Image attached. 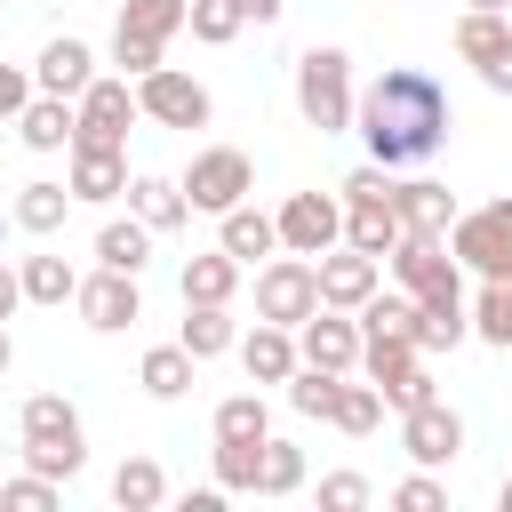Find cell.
<instances>
[{"label":"cell","instance_id":"cell-1","mask_svg":"<svg viewBox=\"0 0 512 512\" xmlns=\"http://www.w3.org/2000/svg\"><path fill=\"white\" fill-rule=\"evenodd\" d=\"M352 128L368 136V160H376V168H416V160H432V152L448 144V96H440L432 72L392 64V72L360 96V120H352Z\"/></svg>","mask_w":512,"mask_h":512},{"label":"cell","instance_id":"cell-2","mask_svg":"<svg viewBox=\"0 0 512 512\" xmlns=\"http://www.w3.org/2000/svg\"><path fill=\"white\" fill-rule=\"evenodd\" d=\"M16 432H24V464H32V472H48V480H72V472L88 464L80 408H72L64 392H32V400H24V416H16Z\"/></svg>","mask_w":512,"mask_h":512},{"label":"cell","instance_id":"cell-3","mask_svg":"<svg viewBox=\"0 0 512 512\" xmlns=\"http://www.w3.org/2000/svg\"><path fill=\"white\" fill-rule=\"evenodd\" d=\"M296 112H304V128H320V136H344V128L360 120L352 56H344V48H304V56H296Z\"/></svg>","mask_w":512,"mask_h":512},{"label":"cell","instance_id":"cell-4","mask_svg":"<svg viewBox=\"0 0 512 512\" xmlns=\"http://www.w3.org/2000/svg\"><path fill=\"white\" fill-rule=\"evenodd\" d=\"M344 240L368 248V256H392V240H400V184H392V168H352L344 176Z\"/></svg>","mask_w":512,"mask_h":512},{"label":"cell","instance_id":"cell-5","mask_svg":"<svg viewBox=\"0 0 512 512\" xmlns=\"http://www.w3.org/2000/svg\"><path fill=\"white\" fill-rule=\"evenodd\" d=\"M392 280H400L416 304H464V264L448 256V240L400 232V240H392Z\"/></svg>","mask_w":512,"mask_h":512},{"label":"cell","instance_id":"cell-6","mask_svg":"<svg viewBox=\"0 0 512 512\" xmlns=\"http://www.w3.org/2000/svg\"><path fill=\"white\" fill-rule=\"evenodd\" d=\"M176 184H184V200H192L200 216H224V208H240V200L256 192V168H248V152L208 144V152H192V168H184Z\"/></svg>","mask_w":512,"mask_h":512},{"label":"cell","instance_id":"cell-7","mask_svg":"<svg viewBox=\"0 0 512 512\" xmlns=\"http://www.w3.org/2000/svg\"><path fill=\"white\" fill-rule=\"evenodd\" d=\"M320 312V264L312 256H272L256 272V320H280V328H304Z\"/></svg>","mask_w":512,"mask_h":512},{"label":"cell","instance_id":"cell-8","mask_svg":"<svg viewBox=\"0 0 512 512\" xmlns=\"http://www.w3.org/2000/svg\"><path fill=\"white\" fill-rule=\"evenodd\" d=\"M448 256L464 272H512V200H488V208H464L456 232H448Z\"/></svg>","mask_w":512,"mask_h":512},{"label":"cell","instance_id":"cell-9","mask_svg":"<svg viewBox=\"0 0 512 512\" xmlns=\"http://www.w3.org/2000/svg\"><path fill=\"white\" fill-rule=\"evenodd\" d=\"M136 104H144V120L152 128H208V88L192 80V72H176V64H160V72H144L136 80Z\"/></svg>","mask_w":512,"mask_h":512},{"label":"cell","instance_id":"cell-10","mask_svg":"<svg viewBox=\"0 0 512 512\" xmlns=\"http://www.w3.org/2000/svg\"><path fill=\"white\" fill-rule=\"evenodd\" d=\"M344 240V200L328 192H288L280 200V248L288 256H328Z\"/></svg>","mask_w":512,"mask_h":512},{"label":"cell","instance_id":"cell-11","mask_svg":"<svg viewBox=\"0 0 512 512\" xmlns=\"http://www.w3.org/2000/svg\"><path fill=\"white\" fill-rule=\"evenodd\" d=\"M400 448H408V464H456V448H464V416L448 408V400H416V408H400Z\"/></svg>","mask_w":512,"mask_h":512},{"label":"cell","instance_id":"cell-12","mask_svg":"<svg viewBox=\"0 0 512 512\" xmlns=\"http://www.w3.org/2000/svg\"><path fill=\"white\" fill-rule=\"evenodd\" d=\"M136 120H144V104H136L128 72H120V80H88V96H80V136H72V144H128Z\"/></svg>","mask_w":512,"mask_h":512},{"label":"cell","instance_id":"cell-13","mask_svg":"<svg viewBox=\"0 0 512 512\" xmlns=\"http://www.w3.org/2000/svg\"><path fill=\"white\" fill-rule=\"evenodd\" d=\"M80 320L88 328H104V336H120V328H136L144 320V296H136V272H112V264H96L88 280H80Z\"/></svg>","mask_w":512,"mask_h":512},{"label":"cell","instance_id":"cell-14","mask_svg":"<svg viewBox=\"0 0 512 512\" xmlns=\"http://www.w3.org/2000/svg\"><path fill=\"white\" fill-rule=\"evenodd\" d=\"M296 352H304L312 368L352 376V368H360V320H352V312H336V304H320V312L296 328Z\"/></svg>","mask_w":512,"mask_h":512},{"label":"cell","instance_id":"cell-15","mask_svg":"<svg viewBox=\"0 0 512 512\" xmlns=\"http://www.w3.org/2000/svg\"><path fill=\"white\" fill-rule=\"evenodd\" d=\"M320 264V304H336V312H360L368 296H376V256L368 248H328V256H312Z\"/></svg>","mask_w":512,"mask_h":512},{"label":"cell","instance_id":"cell-16","mask_svg":"<svg viewBox=\"0 0 512 512\" xmlns=\"http://www.w3.org/2000/svg\"><path fill=\"white\" fill-rule=\"evenodd\" d=\"M240 368H248V384H288V376L304 368V352H296V328H280V320H256V328L240 336Z\"/></svg>","mask_w":512,"mask_h":512},{"label":"cell","instance_id":"cell-17","mask_svg":"<svg viewBox=\"0 0 512 512\" xmlns=\"http://www.w3.org/2000/svg\"><path fill=\"white\" fill-rule=\"evenodd\" d=\"M32 80H40V96H88V80H96V56H88V40H72V32H56L48 48H40V64H32Z\"/></svg>","mask_w":512,"mask_h":512},{"label":"cell","instance_id":"cell-18","mask_svg":"<svg viewBox=\"0 0 512 512\" xmlns=\"http://www.w3.org/2000/svg\"><path fill=\"white\" fill-rule=\"evenodd\" d=\"M16 136H24V152H72L80 104H72V96H32V104L16 112Z\"/></svg>","mask_w":512,"mask_h":512},{"label":"cell","instance_id":"cell-19","mask_svg":"<svg viewBox=\"0 0 512 512\" xmlns=\"http://www.w3.org/2000/svg\"><path fill=\"white\" fill-rule=\"evenodd\" d=\"M456 192L448 184H432V176H416V184H400V232H416V240H448L456 232Z\"/></svg>","mask_w":512,"mask_h":512},{"label":"cell","instance_id":"cell-20","mask_svg":"<svg viewBox=\"0 0 512 512\" xmlns=\"http://www.w3.org/2000/svg\"><path fill=\"white\" fill-rule=\"evenodd\" d=\"M456 56H464L472 72L504 64V56H512V8H464V16H456Z\"/></svg>","mask_w":512,"mask_h":512},{"label":"cell","instance_id":"cell-21","mask_svg":"<svg viewBox=\"0 0 512 512\" xmlns=\"http://www.w3.org/2000/svg\"><path fill=\"white\" fill-rule=\"evenodd\" d=\"M72 200H120L128 192V160H120V144H72Z\"/></svg>","mask_w":512,"mask_h":512},{"label":"cell","instance_id":"cell-22","mask_svg":"<svg viewBox=\"0 0 512 512\" xmlns=\"http://www.w3.org/2000/svg\"><path fill=\"white\" fill-rule=\"evenodd\" d=\"M216 248H224V256H240V264H256V256H272V248H280V216H264V208H248V200H240V208H224V216H216Z\"/></svg>","mask_w":512,"mask_h":512},{"label":"cell","instance_id":"cell-23","mask_svg":"<svg viewBox=\"0 0 512 512\" xmlns=\"http://www.w3.org/2000/svg\"><path fill=\"white\" fill-rule=\"evenodd\" d=\"M128 216H144L152 232H176L192 216V200H184L176 176H128Z\"/></svg>","mask_w":512,"mask_h":512},{"label":"cell","instance_id":"cell-24","mask_svg":"<svg viewBox=\"0 0 512 512\" xmlns=\"http://www.w3.org/2000/svg\"><path fill=\"white\" fill-rule=\"evenodd\" d=\"M16 232H32V240H48V232H64V216H72V184H48V176H32L24 192H16Z\"/></svg>","mask_w":512,"mask_h":512},{"label":"cell","instance_id":"cell-25","mask_svg":"<svg viewBox=\"0 0 512 512\" xmlns=\"http://www.w3.org/2000/svg\"><path fill=\"white\" fill-rule=\"evenodd\" d=\"M96 264H112V272H144V264H152V224H144V216H112V224L96 232Z\"/></svg>","mask_w":512,"mask_h":512},{"label":"cell","instance_id":"cell-26","mask_svg":"<svg viewBox=\"0 0 512 512\" xmlns=\"http://www.w3.org/2000/svg\"><path fill=\"white\" fill-rule=\"evenodd\" d=\"M240 256H224V248H208V256H192L184 264V304H232V288H240Z\"/></svg>","mask_w":512,"mask_h":512},{"label":"cell","instance_id":"cell-27","mask_svg":"<svg viewBox=\"0 0 512 512\" xmlns=\"http://www.w3.org/2000/svg\"><path fill=\"white\" fill-rule=\"evenodd\" d=\"M192 360H216V352H232L240 344V328H232V304H184V336H176Z\"/></svg>","mask_w":512,"mask_h":512},{"label":"cell","instance_id":"cell-28","mask_svg":"<svg viewBox=\"0 0 512 512\" xmlns=\"http://www.w3.org/2000/svg\"><path fill=\"white\" fill-rule=\"evenodd\" d=\"M192 368H200V360H192L184 344H152V352L136 360V384H144L152 400H184V392H192Z\"/></svg>","mask_w":512,"mask_h":512},{"label":"cell","instance_id":"cell-29","mask_svg":"<svg viewBox=\"0 0 512 512\" xmlns=\"http://www.w3.org/2000/svg\"><path fill=\"white\" fill-rule=\"evenodd\" d=\"M472 336L512 352V272H488V280H480V296H472Z\"/></svg>","mask_w":512,"mask_h":512},{"label":"cell","instance_id":"cell-30","mask_svg":"<svg viewBox=\"0 0 512 512\" xmlns=\"http://www.w3.org/2000/svg\"><path fill=\"white\" fill-rule=\"evenodd\" d=\"M16 272H24V304H72L80 296V272L64 256H24Z\"/></svg>","mask_w":512,"mask_h":512},{"label":"cell","instance_id":"cell-31","mask_svg":"<svg viewBox=\"0 0 512 512\" xmlns=\"http://www.w3.org/2000/svg\"><path fill=\"white\" fill-rule=\"evenodd\" d=\"M264 440H272V432H264ZM264 440H216V488H224V496H256Z\"/></svg>","mask_w":512,"mask_h":512},{"label":"cell","instance_id":"cell-32","mask_svg":"<svg viewBox=\"0 0 512 512\" xmlns=\"http://www.w3.org/2000/svg\"><path fill=\"white\" fill-rule=\"evenodd\" d=\"M160 496H168V472H160L152 456H128V464L112 472V504H120V512H152Z\"/></svg>","mask_w":512,"mask_h":512},{"label":"cell","instance_id":"cell-33","mask_svg":"<svg viewBox=\"0 0 512 512\" xmlns=\"http://www.w3.org/2000/svg\"><path fill=\"white\" fill-rule=\"evenodd\" d=\"M352 320H360V336H408V344H416V296H408V288H400V296H368Z\"/></svg>","mask_w":512,"mask_h":512},{"label":"cell","instance_id":"cell-34","mask_svg":"<svg viewBox=\"0 0 512 512\" xmlns=\"http://www.w3.org/2000/svg\"><path fill=\"white\" fill-rule=\"evenodd\" d=\"M120 24H128V32H144V40H176V32L192 24V0H128V8H120Z\"/></svg>","mask_w":512,"mask_h":512},{"label":"cell","instance_id":"cell-35","mask_svg":"<svg viewBox=\"0 0 512 512\" xmlns=\"http://www.w3.org/2000/svg\"><path fill=\"white\" fill-rule=\"evenodd\" d=\"M336 392H344V376H336V368H312V360H304V368L288 376V408H296V416H328V408H336Z\"/></svg>","mask_w":512,"mask_h":512},{"label":"cell","instance_id":"cell-36","mask_svg":"<svg viewBox=\"0 0 512 512\" xmlns=\"http://www.w3.org/2000/svg\"><path fill=\"white\" fill-rule=\"evenodd\" d=\"M328 424H336V432H352V440H360V432H376V424H384V392H376V384H344V392H336V408H328Z\"/></svg>","mask_w":512,"mask_h":512},{"label":"cell","instance_id":"cell-37","mask_svg":"<svg viewBox=\"0 0 512 512\" xmlns=\"http://www.w3.org/2000/svg\"><path fill=\"white\" fill-rule=\"evenodd\" d=\"M296 488H304V448H296V440H264L256 496H296Z\"/></svg>","mask_w":512,"mask_h":512},{"label":"cell","instance_id":"cell-38","mask_svg":"<svg viewBox=\"0 0 512 512\" xmlns=\"http://www.w3.org/2000/svg\"><path fill=\"white\" fill-rule=\"evenodd\" d=\"M240 24H248V8L240 0H192V40H208V48H224V40H240Z\"/></svg>","mask_w":512,"mask_h":512},{"label":"cell","instance_id":"cell-39","mask_svg":"<svg viewBox=\"0 0 512 512\" xmlns=\"http://www.w3.org/2000/svg\"><path fill=\"white\" fill-rule=\"evenodd\" d=\"M264 432H272V416H264L256 392H232V400L216 408V440H264Z\"/></svg>","mask_w":512,"mask_h":512},{"label":"cell","instance_id":"cell-40","mask_svg":"<svg viewBox=\"0 0 512 512\" xmlns=\"http://www.w3.org/2000/svg\"><path fill=\"white\" fill-rule=\"evenodd\" d=\"M160 48H168V40H144V32H128V24L112 32V64H120L128 80H144V72H160Z\"/></svg>","mask_w":512,"mask_h":512},{"label":"cell","instance_id":"cell-41","mask_svg":"<svg viewBox=\"0 0 512 512\" xmlns=\"http://www.w3.org/2000/svg\"><path fill=\"white\" fill-rule=\"evenodd\" d=\"M392 504H400V512H448V480H432V464H416V472L392 488Z\"/></svg>","mask_w":512,"mask_h":512},{"label":"cell","instance_id":"cell-42","mask_svg":"<svg viewBox=\"0 0 512 512\" xmlns=\"http://www.w3.org/2000/svg\"><path fill=\"white\" fill-rule=\"evenodd\" d=\"M48 504H56V480H48V472L0 480V512H48Z\"/></svg>","mask_w":512,"mask_h":512},{"label":"cell","instance_id":"cell-43","mask_svg":"<svg viewBox=\"0 0 512 512\" xmlns=\"http://www.w3.org/2000/svg\"><path fill=\"white\" fill-rule=\"evenodd\" d=\"M368 496H376V488H368L360 472H328V480H320V504H328V512H360Z\"/></svg>","mask_w":512,"mask_h":512},{"label":"cell","instance_id":"cell-44","mask_svg":"<svg viewBox=\"0 0 512 512\" xmlns=\"http://www.w3.org/2000/svg\"><path fill=\"white\" fill-rule=\"evenodd\" d=\"M32 96H40V80H32V72H16V64H0V120H16Z\"/></svg>","mask_w":512,"mask_h":512},{"label":"cell","instance_id":"cell-45","mask_svg":"<svg viewBox=\"0 0 512 512\" xmlns=\"http://www.w3.org/2000/svg\"><path fill=\"white\" fill-rule=\"evenodd\" d=\"M16 304H24V272H16V264H0V320H8Z\"/></svg>","mask_w":512,"mask_h":512},{"label":"cell","instance_id":"cell-46","mask_svg":"<svg viewBox=\"0 0 512 512\" xmlns=\"http://www.w3.org/2000/svg\"><path fill=\"white\" fill-rule=\"evenodd\" d=\"M240 8H248V24H280V8H288V0H240Z\"/></svg>","mask_w":512,"mask_h":512},{"label":"cell","instance_id":"cell-47","mask_svg":"<svg viewBox=\"0 0 512 512\" xmlns=\"http://www.w3.org/2000/svg\"><path fill=\"white\" fill-rule=\"evenodd\" d=\"M8 360H16V344H8V320H0V376H8Z\"/></svg>","mask_w":512,"mask_h":512},{"label":"cell","instance_id":"cell-48","mask_svg":"<svg viewBox=\"0 0 512 512\" xmlns=\"http://www.w3.org/2000/svg\"><path fill=\"white\" fill-rule=\"evenodd\" d=\"M496 504H504V512H512V472H504V488H496Z\"/></svg>","mask_w":512,"mask_h":512},{"label":"cell","instance_id":"cell-49","mask_svg":"<svg viewBox=\"0 0 512 512\" xmlns=\"http://www.w3.org/2000/svg\"><path fill=\"white\" fill-rule=\"evenodd\" d=\"M472 8H512V0H472Z\"/></svg>","mask_w":512,"mask_h":512}]
</instances>
